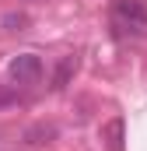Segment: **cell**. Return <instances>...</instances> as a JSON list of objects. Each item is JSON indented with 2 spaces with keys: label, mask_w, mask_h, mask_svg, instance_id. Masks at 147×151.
Wrapping results in <instances>:
<instances>
[{
  "label": "cell",
  "mask_w": 147,
  "mask_h": 151,
  "mask_svg": "<svg viewBox=\"0 0 147 151\" xmlns=\"http://www.w3.org/2000/svg\"><path fill=\"white\" fill-rule=\"evenodd\" d=\"M109 21L116 28V35H137L147 25V4L144 0H112Z\"/></svg>",
  "instance_id": "obj_1"
},
{
  "label": "cell",
  "mask_w": 147,
  "mask_h": 151,
  "mask_svg": "<svg viewBox=\"0 0 147 151\" xmlns=\"http://www.w3.org/2000/svg\"><path fill=\"white\" fill-rule=\"evenodd\" d=\"M42 70H46V67H42V60H39L35 53H18V56H11V63H7V81L28 88V84H39Z\"/></svg>",
  "instance_id": "obj_2"
},
{
  "label": "cell",
  "mask_w": 147,
  "mask_h": 151,
  "mask_svg": "<svg viewBox=\"0 0 147 151\" xmlns=\"http://www.w3.org/2000/svg\"><path fill=\"white\" fill-rule=\"evenodd\" d=\"M74 74H77V53L60 56V63H56V70H53V88H56V91H63V88L70 84Z\"/></svg>",
  "instance_id": "obj_3"
},
{
  "label": "cell",
  "mask_w": 147,
  "mask_h": 151,
  "mask_svg": "<svg viewBox=\"0 0 147 151\" xmlns=\"http://www.w3.org/2000/svg\"><path fill=\"white\" fill-rule=\"evenodd\" d=\"M102 141L109 144V151H123V119H109L102 127Z\"/></svg>",
  "instance_id": "obj_4"
},
{
  "label": "cell",
  "mask_w": 147,
  "mask_h": 151,
  "mask_svg": "<svg viewBox=\"0 0 147 151\" xmlns=\"http://www.w3.org/2000/svg\"><path fill=\"white\" fill-rule=\"evenodd\" d=\"M53 137H56V127H46V123H39V127H32V130L25 134L28 144H49Z\"/></svg>",
  "instance_id": "obj_5"
},
{
  "label": "cell",
  "mask_w": 147,
  "mask_h": 151,
  "mask_svg": "<svg viewBox=\"0 0 147 151\" xmlns=\"http://www.w3.org/2000/svg\"><path fill=\"white\" fill-rule=\"evenodd\" d=\"M25 25H28L25 14H7V18H4V28H7V32H21Z\"/></svg>",
  "instance_id": "obj_6"
}]
</instances>
